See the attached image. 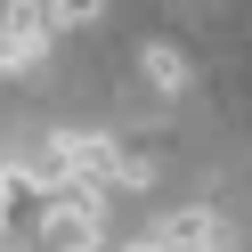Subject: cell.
<instances>
[{
	"label": "cell",
	"instance_id": "5",
	"mask_svg": "<svg viewBox=\"0 0 252 252\" xmlns=\"http://www.w3.org/2000/svg\"><path fill=\"white\" fill-rule=\"evenodd\" d=\"M138 252H163V244H138Z\"/></svg>",
	"mask_w": 252,
	"mask_h": 252
},
{
	"label": "cell",
	"instance_id": "3",
	"mask_svg": "<svg viewBox=\"0 0 252 252\" xmlns=\"http://www.w3.org/2000/svg\"><path fill=\"white\" fill-rule=\"evenodd\" d=\"M106 17V0H49V25L57 33H82V25H98Z\"/></svg>",
	"mask_w": 252,
	"mask_h": 252
},
{
	"label": "cell",
	"instance_id": "2",
	"mask_svg": "<svg viewBox=\"0 0 252 252\" xmlns=\"http://www.w3.org/2000/svg\"><path fill=\"white\" fill-rule=\"evenodd\" d=\"M155 244H163V252H220L228 236H220V212H203V203H195V212H171Z\"/></svg>",
	"mask_w": 252,
	"mask_h": 252
},
{
	"label": "cell",
	"instance_id": "4",
	"mask_svg": "<svg viewBox=\"0 0 252 252\" xmlns=\"http://www.w3.org/2000/svg\"><path fill=\"white\" fill-rule=\"evenodd\" d=\"M147 73H155V82H163V90H179V82H187V65H179V49H163V41H155V49H147Z\"/></svg>",
	"mask_w": 252,
	"mask_h": 252
},
{
	"label": "cell",
	"instance_id": "1",
	"mask_svg": "<svg viewBox=\"0 0 252 252\" xmlns=\"http://www.w3.org/2000/svg\"><path fill=\"white\" fill-rule=\"evenodd\" d=\"M49 8H33V0H17L8 17H0V65H33L41 49H49Z\"/></svg>",
	"mask_w": 252,
	"mask_h": 252
}]
</instances>
